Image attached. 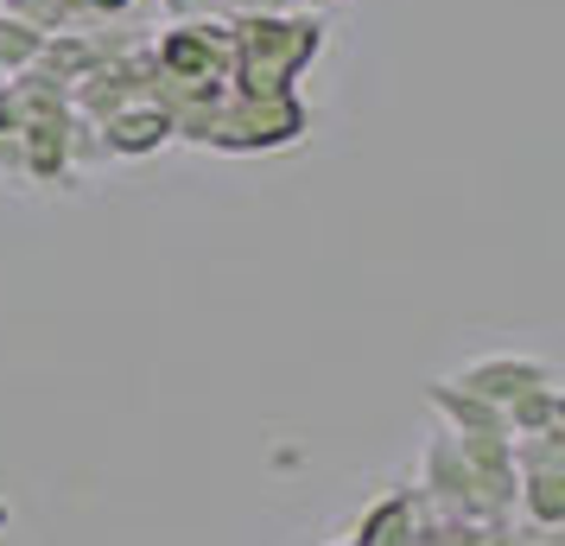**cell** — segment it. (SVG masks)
Masks as SVG:
<instances>
[{"instance_id": "6da1fadb", "label": "cell", "mask_w": 565, "mask_h": 546, "mask_svg": "<svg viewBox=\"0 0 565 546\" xmlns=\"http://www.w3.org/2000/svg\"><path fill=\"white\" fill-rule=\"evenodd\" d=\"M559 382V368L540 363V356H483V363H463L458 375H451V388L477 394V400H489V407H509V400H521L527 388H553Z\"/></svg>"}, {"instance_id": "7a4b0ae2", "label": "cell", "mask_w": 565, "mask_h": 546, "mask_svg": "<svg viewBox=\"0 0 565 546\" xmlns=\"http://www.w3.org/2000/svg\"><path fill=\"white\" fill-rule=\"evenodd\" d=\"M426 521H433L426 495H419V490H394V495H382V502L362 515V527L343 546H413Z\"/></svg>"}, {"instance_id": "3957f363", "label": "cell", "mask_w": 565, "mask_h": 546, "mask_svg": "<svg viewBox=\"0 0 565 546\" xmlns=\"http://www.w3.org/2000/svg\"><path fill=\"white\" fill-rule=\"evenodd\" d=\"M426 400L445 414L451 439H509V419H502V407H489V400L451 388V382H433V388H426Z\"/></svg>"}, {"instance_id": "277c9868", "label": "cell", "mask_w": 565, "mask_h": 546, "mask_svg": "<svg viewBox=\"0 0 565 546\" xmlns=\"http://www.w3.org/2000/svg\"><path fill=\"white\" fill-rule=\"evenodd\" d=\"M166 133H172V121H166L159 108H140V115H115V121H108V153H153Z\"/></svg>"}, {"instance_id": "5b68a950", "label": "cell", "mask_w": 565, "mask_h": 546, "mask_svg": "<svg viewBox=\"0 0 565 546\" xmlns=\"http://www.w3.org/2000/svg\"><path fill=\"white\" fill-rule=\"evenodd\" d=\"M103 7H128V0H103Z\"/></svg>"}]
</instances>
